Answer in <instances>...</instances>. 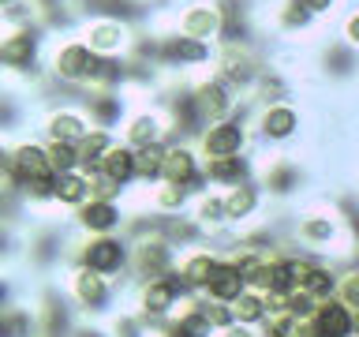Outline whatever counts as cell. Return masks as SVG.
Returning a JSON list of instances; mask_svg holds the SVG:
<instances>
[{
	"label": "cell",
	"instance_id": "obj_15",
	"mask_svg": "<svg viewBox=\"0 0 359 337\" xmlns=\"http://www.w3.org/2000/svg\"><path fill=\"white\" fill-rule=\"evenodd\" d=\"M83 109L94 128H109V131H120L128 112L135 109L131 105V94L128 90H83Z\"/></svg>",
	"mask_w": 359,
	"mask_h": 337
},
{
	"label": "cell",
	"instance_id": "obj_38",
	"mask_svg": "<svg viewBox=\"0 0 359 337\" xmlns=\"http://www.w3.org/2000/svg\"><path fill=\"white\" fill-rule=\"evenodd\" d=\"M217 337H255V330H251V326H240V322H236V326H229V330H221Z\"/></svg>",
	"mask_w": 359,
	"mask_h": 337
},
{
	"label": "cell",
	"instance_id": "obj_14",
	"mask_svg": "<svg viewBox=\"0 0 359 337\" xmlns=\"http://www.w3.org/2000/svg\"><path fill=\"white\" fill-rule=\"evenodd\" d=\"M67 296H72V303L79 311L101 315L109 308V300H112V285H109L105 274H97V270L75 266L72 274H67Z\"/></svg>",
	"mask_w": 359,
	"mask_h": 337
},
{
	"label": "cell",
	"instance_id": "obj_26",
	"mask_svg": "<svg viewBox=\"0 0 359 337\" xmlns=\"http://www.w3.org/2000/svg\"><path fill=\"white\" fill-rule=\"evenodd\" d=\"M116 139H120V131L90 128V131H86V139L79 143V168H83V173H97L101 157H105L112 146H116Z\"/></svg>",
	"mask_w": 359,
	"mask_h": 337
},
{
	"label": "cell",
	"instance_id": "obj_13",
	"mask_svg": "<svg viewBox=\"0 0 359 337\" xmlns=\"http://www.w3.org/2000/svg\"><path fill=\"white\" fill-rule=\"evenodd\" d=\"M187 285L180 274H168V277H157V281H146L139 285V315L146 322H157V319H172L176 311V300L187 296Z\"/></svg>",
	"mask_w": 359,
	"mask_h": 337
},
{
	"label": "cell",
	"instance_id": "obj_30",
	"mask_svg": "<svg viewBox=\"0 0 359 337\" xmlns=\"http://www.w3.org/2000/svg\"><path fill=\"white\" fill-rule=\"evenodd\" d=\"M195 221L202 232H217L229 225V218H224V191H202V195H195Z\"/></svg>",
	"mask_w": 359,
	"mask_h": 337
},
{
	"label": "cell",
	"instance_id": "obj_36",
	"mask_svg": "<svg viewBox=\"0 0 359 337\" xmlns=\"http://www.w3.org/2000/svg\"><path fill=\"white\" fill-rule=\"evenodd\" d=\"M112 337H146V319L142 315H116L112 319Z\"/></svg>",
	"mask_w": 359,
	"mask_h": 337
},
{
	"label": "cell",
	"instance_id": "obj_33",
	"mask_svg": "<svg viewBox=\"0 0 359 337\" xmlns=\"http://www.w3.org/2000/svg\"><path fill=\"white\" fill-rule=\"evenodd\" d=\"M165 154H168V143H154V146H142V150H139V184H142L146 191L161 184Z\"/></svg>",
	"mask_w": 359,
	"mask_h": 337
},
{
	"label": "cell",
	"instance_id": "obj_19",
	"mask_svg": "<svg viewBox=\"0 0 359 337\" xmlns=\"http://www.w3.org/2000/svg\"><path fill=\"white\" fill-rule=\"evenodd\" d=\"M296 94V75L285 72L280 64H266V72L258 75V83L251 90V105H273V101H292Z\"/></svg>",
	"mask_w": 359,
	"mask_h": 337
},
{
	"label": "cell",
	"instance_id": "obj_20",
	"mask_svg": "<svg viewBox=\"0 0 359 337\" xmlns=\"http://www.w3.org/2000/svg\"><path fill=\"white\" fill-rule=\"evenodd\" d=\"M258 173V165L251 161V154H240V157H213V161H202V176H206L210 187H236L243 180H251Z\"/></svg>",
	"mask_w": 359,
	"mask_h": 337
},
{
	"label": "cell",
	"instance_id": "obj_10",
	"mask_svg": "<svg viewBox=\"0 0 359 337\" xmlns=\"http://www.w3.org/2000/svg\"><path fill=\"white\" fill-rule=\"evenodd\" d=\"M75 258H79V266H90L105 277H116L120 270L131 266V244L116 232L112 236H86V240L79 244Z\"/></svg>",
	"mask_w": 359,
	"mask_h": 337
},
{
	"label": "cell",
	"instance_id": "obj_31",
	"mask_svg": "<svg viewBox=\"0 0 359 337\" xmlns=\"http://www.w3.org/2000/svg\"><path fill=\"white\" fill-rule=\"evenodd\" d=\"M232 315H236V322L240 326H266L269 319V308H266V292H258V289H243L240 296L232 300Z\"/></svg>",
	"mask_w": 359,
	"mask_h": 337
},
{
	"label": "cell",
	"instance_id": "obj_3",
	"mask_svg": "<svg viewBox=\"0 0 359 337\" xmlns=\"http://www.w3.org/2000/svg\"><path fill=\"white\" fill-rule=\"evenodd\" d=\"M269 56L262 53V45H217V56H213L210 72L224 79L236 94L251 98V90L258 83V75L266 72Z\"/></svg>",
	"mask_w": 359,
	"mask_h": 337
},
{
	"label": "cell",
	"instance_id": "obj_22",
	"mask_svg": "<svg viewBox=\"0 0 359 337\" xmlns=\"http://www.w3.org/2000/svg\"><path fill=\"white\" fill-rule=\"evenodd\" d=\"M97 173L109 176L112 184H120V187L139 184V150H135V146H128L123 139H116V146H112V150L101 157Z\"/></svg>",
	"mask_w": 359,
	"mask_h": 337
},
{
	"label": "cell",
	"instance_id": "obj_6",
	"mask_svg": "<svg viewBox=\"0 0 359 337\" xmlns=\"http://www.w3.org/2000/svg\"><path fill=\"white\" fill-rule=\"evenodd\" d=\"M191 98H195V105H198V112H202L206 124L240 117V112L251 105L243 94H236V90L224 83V79H217L213 72H202V75L191 79Z\"/></svg>",
	"mask_w": 359,
	"mask_h": 337
},
{
	"label": "cell",
	"instance_id": "obj_16",
	"mask_svg": "<svg viewBox=\"0 0 359 337\" xmlns=\"http://www.w3.org/2000/svg\"><path fill=\"white\" fill-rule=\"evenodd\" d=\"M258 184H262V191H266V195H273V199L296 195L299 184H303V165H299V157L273 154L269 161L258 165Z\"/></svg>",
	"mask_w": 359,
	"mask_h": 337
},
{
	"label": "cell",
	"instance_id": "obj_23",
	"mask_svg": "<svg viewBox=\"0 0 359 337\" xmlns=\"http://www.w3.org/2000/svg\"><path fill=\"white\" fill-rule=\"evenodd\" d=\"M217 266H221V255L217 251H210V247H195V251H187L184 258H180L176 274L184 277V285L191 292H206L210 277L217 274Z\"/></svg>",
	"mask_w": 359,
	"mask_h": 337
},
{
	"label": "cell",
	"instance_id": "obj_29",
	"mask_svg": "<svg viewBox=\"0 0 359 337\" xmlns=\"http://www.w3.org/2000/svg\"><path fill=\"white\" fill-rule=\"evenodd\" d=\"M191 195H195V191L191 187H180V184H157V187H150L146 191V202H150L154 206V213H165V218H172V213H180L191 202Z\"/></svg>",
	"mask_w": 359,
	"mask_h": 337
},
{
	"label": "cell",
	"instance_id": "obj_37",
	"mask_svg": "<svg viewBox=\"0 0 359 337\" xmlns=\"http://www.w3.org/2000/svg\"><path fill=\"white\" fill-rule=\"evenodd\" d=\"M337 300L348 303L355 315H359V270H348L341 277V285H337Z\"/></svg>",
	"mask_w": 359,
	"mask_h": 337
},
{
	"label": "cell",
	"instance_id": "obj_9",
	"mask_svg": "<svg viewBox=\"0 0 359 337\" xmlns=\"http://www.w3.org/2000/svg\"><path fill=\"white\" fill-rule=\"evenodd\" d=\"M180 258H176V244H168L161 232L157 236H146V240H135L131 244V274L139 277V285L146 281H157V277H168L176 274Z\"/></svg>",
	"mask_w": 359,
	"mask_h": 337
},
{
	"label": "cell",
	"instance_id": "obj_7",
	"mask_svg": "<svg viewBox=\"0 0 359 337\" xmlns=\"http://www.w3.org/2000/svg\"><path fill=\"white\" fill-rule=\"evenodd\" d=\"M94 128L83 109V101H49V109L38 117V131L45 143H72L79 146L86 139V131Z\"/></svg>",
	"mask_w": 359,
	"mask_h": 337
},
{
	"label": "cell",
	"instance_id": "obj_1",
	"mask_svg": "<svg viewBox=\"0 0 359 337\" xmlns=\"http://www.w3.org/2000/svg\"><path fill=\"white\" fill-rule=\"evenodd\" d=\"M97 67V53L86 45V38L79 30L53 34L49 49H45V72L56 86L64 90H86Z\"/></svg>",
	"mask_w": 359,
	"mask_h": 337
},
{
	"label": "cell",
	"instance_id": "obj_12",
	"mask_svg": "<svg viewBox=\"0 0 359 337\" xmlns=\"http://www.w3.org/2000/svg\"><path fill=\"white\" fill-rule=\"evenodd\" d=\"M135 30L139 27H131L123 19H83V27H79V34L97 56H128Z\"/></svg>",
	"mask_w": 359,
	"mask_h": 337
},
{
	"label": "cell",
	"instance_id": "obj_39",
	"mask_svg": "<svg viewBox=\"0 0 359 337\" xmlns=\"http://www.w3.org/2000/svg\"><path fill=\"white\" fill-rule=\"evenodd\" d=\"M72 337H105V333H101V330H94V326H79V330H75Z\"/></svg>",
	"mask_w": 359,
	"mask_h": 337
},
{
	"label": "cell",
	"instance_id": "obj_5",
	"mask_svg": "<svg viewBox=\"0 0 359 337\" xmlns=\"http://www.w3.org/2000/svg\"><path fill=\"white\" fill-rule=\"evenodd\" d=\"M251 117H255V105H247L240 117H229V120H217V124H206L198 131V154L202 161H213V157H240L247 154L255 131H251Z\"/></svg>",
	"mask_w": 359,
	"mask_h": 337
},
{
	"label": "cell",
	"instance_id": "obj_32",
	"mask_svg": "<svg viewBox=\"0 0 359 337\" xmlns=\"http://www.w3.org/2000/svg\"><path fill=\"white\" fill-rule=\"evenodd\" d=\"M337 285H341L337 270H333V266H325V263H314V266L307 270V277H303L299 292H307V296H311L314 303H322V300L337 296Z\"/></svg>",
	"mask_w": 359,
	"mask_h": 337
},
{
	"label": "cell",
	"instance_id": "obj_11",
	"mask_svg": "<svg viewBox=\"0 0 359 337\" xmlns=\"http://www.w3.org/2000/svg\"><path fill=\"white\" fill-rule=\"evenodd\" d=\"M168 135H172V128H168V117L157 101H139L120 128V139L128 146H135V150L154 146V143H168Z\"/></svg>",
	"mask_w": 359,
	"mask_h": 337
},
{
	"label": "cell",
	"instance_id": "obj_17",
	"mask_svg": "<svg viewBox=\"0 0 359 337\" xmlns=\"http://www.w3.org/2000/svg\"><path fill=\"white\" fill-rule=\"evenodd\" d=\"M75 225L86 236H112L116 229L128 225V213H123L120 202H105V199H90L86 206L75 210Z\"/></svg>",
	"mask_w": 359,
	"mask_h": 337
},
{
	"label": "cell",
	"instance_id": "obj_2",
	"mask_svg": "<svg viewBox=\"0 0 359 337\" xmlns=\"http://www.w3.org/2000/svg\"><path fill=\"white\" fill-rule=\"evenodd\" d=\"M213 56H217V45L187 38V34H176L168 27L161 30V56H157V67H161L168 79H195L202 72H210Z\"/></svg>",
	"mask_w": 359,
	"mask_h": 337
},
{
	"label": "cell",
	"instance_id": "obj_18",
	"mask_svg": "<svg viewBox=\"0 0 359 337\" xmlns=\"http://www.w3.org/2000/svg\"><path fill=\"white\" fill-rule=\"evenodd\" d=\"M318 67L333 83H348V79L359 75V53L348 49L341 38H322L318 41Z\"/></svg>",
	"mask_w": 359,
	"mask_h": 337
},
{
	"label": "cell",
	"instance_id": "obj_27",
	"mask_svg": "<svg viewBox=\"0 0 359 337\" xmlns=\"http://www.w3.org/2000/svg\"><path fill=\"white\" fill-rule=\"evenodd\" d=\"M296 240L307 247H330L337 240V218H330V213H303L296 221Z\"/></svg>",
	"mask_w": 359,
	"mask_h": 337
},
{
	"label": "cell",
	"instance_id": "obj_34",
	"mask_svg": "<svg viewBox=\"0 0 359 337\" xmlns=\"http://www.w3.org/2000/svg\"><path fill=\"white\" fill-rule=\"evenodd\" d=\"M45 146H49V161H53L56 176L75 173L79 168V146H72V143H45Z\"/></svg>",
	"mask_w": 359,
	"mask_h": 337
},
{
	"label": "cell",
	"instance_id": "obj_4",
	"mask_svg": "<svg viewBox=\"0 0 359 337\" xmlns=\"http://www.w3.org/2000/svg\"><path fill=\"white\" fill-rule=\"evenodd\" d=\"M303 128H307V112H303L299 98L292 101H273V105H255L251 117V131L258 143L266 146H288L296 143Z\"/></svg>",
	"mask_w": 359,
	"mask_h": 337
},
{
	"label": "cell",
	"instance_id": "obj_40",
	"mask_svg": "<svg viewBox=\"0 0 359 337\" xmlns=\"http://www.w3.org/2000/svg\"><path fill=\"white\" fill-rule=\"evenodd\" d=\"M11 4H19V0H0V8H11Z\"/></svg>",
	"mask_w": 359,
	"mask_h": 337
},
{
	"label": "cell",
	"instance_id": "obj_35",
	"mask_svg": "<svg viewBox=\"0 0 359 337\" xmlns=\"http://www.w3.org/2000/svg\"><path fill=\"white\" fill-rule=\"evenodd\" d=\"M337 38H341L348 49L359 53V4L344 8L341 15H337Z\"/></svg>",
	"mask_w": 359,
	"mask_h": 337
},
{
	"label": "cell",
	"instance_id": "obj_25",
	"mask_svg": "<svg viewBox=\"0 0 359 337\" xmlns=\"http://www.w3.org/2000/svg\"><path fill=\"white\" fill-rule=\"evenodd\" d=\"M314 322H318V330L325 337H355V311L341 303L337 296L322 300L318 311H314Z\"/></svg>",
	"mask_w": 359,
	"mask_h": 337
},
{
	"label": "cell",
	"instance_id": "obj_24",
	"mask_svg": "<svg viewBox=\"0 0 359 337\" xmlns=\"http://www.w3.org/2000/svg\"><path fill=\"white\" fill-rule=\"evenodd\" d=\"M243 289H247L243 266L236 263V255H221L217 274L210 277V285H206V292H202V296H206V300H221V303H232Z\"/></svg>",
	"mask_w": 359,
	"mask_h": 337
},
{
	"label": "cell",
	"instance_id": "obj_8",
	"mask_svg": "<svg viewBox=\"0 0 359 337\" xmlns=\"http://www.w3.org/2000/svg\"><path fill=\"white\" fill-rule=\"evenodd\" d=\"M221 27H224V19H221V11L213 0H180L172 8V15H168V30L187 34V38H198V41H210V45H217Z\"/></svg>",
	"mask_w": 359,
	"mask_h": 337
},
{
	"label": "cell",
	"instance_id": "obj_21",
	"mask_svg": "<svg viewBox=\"0 0 359 337\" xmlns=\"http://www.w3.org/2000/svg\"><path fill=\"white\" fill-rule=\"evenodd\" d=\"M262 199L266 191L258 180H243V184H236L224 191V218H229V225H243L251 221L258 210H262Z\"/></svg>",
	"mask_w": 359,
	"mask_h": 337
},
{
	"label": "cell",
	"instance_id": "obj_28",
	"mask_svg": "<svg viewBox=\"0 0 359 337\" xmlns=\"http://www.w3.org/2000/svg\"><path fill=\"white\" fill-rule=\"evenodd\" d=\"M56 206L64 210H79L90 202V173H83V168H75V173H64L56 176V195H53Z\"/></svg>",
	"mask_w": 359,
	"mask_h": 337
}]
</instances>
